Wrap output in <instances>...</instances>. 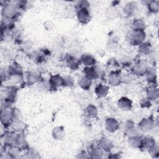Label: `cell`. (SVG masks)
<instances>
[{
	"label": "cell",
	"mask_w": 159,
	"mask_h": 159,
	"mask_svg": "<svg viewBox=\"0 0 159 159\" xmlns=\"http://www.w3.org/2000/svg\"><path fill=\"white\" fill-rule=\"evenodd\" d=\"M99 146L102 149L107 152H110L113 148L114 145L112 142L106 137H102L99 142Z\"/></svg>",
	"instance_id": "d4e9b609"
},
{
	"label": "cell",
	"mask_w": 159,
	"mask_h": 159,
	"mask_svg": "<svg viewBox=\"0 0 159 159\" xmlns=\"http://www.w3.org/2000/svg\"><path fill=\"white\" fill-rule=\"evenodd\" d=\"M98 114V109L93 104H89L84 111V115L86 117L93 119L97 117Z\"/></svg>",
	"instance_id": "5bb4252c"
},
{
	"label": "cell",
	"mask_w": 159,
	"mask_h": 159,
	"mask_svg": "<svg viewBox=\"0 0 159 159\" xmlns=\"http://www.w3.org/2000/svg\"><path fill=\"white\" fill-rule=\"evenodd\" d=\"M91 84H92V80L84 75L81 76L78 80L79 86L84 90L89 89V88H91Z\"/></svg>",
	"instance_id": "e0dca14e"
},
{
	"label": "cell",
	"mask_w": 159,
	"mask_h": 159,
	"mask_svg": "<svg viewBox=\"0 0 159 159\" xmlns=\"http://www.w3.org/2000/svg\"><path fill=\"white\" fill-rule=\"evenodd\" d=\"M17 91V89L14 86H9L5 88L4 103L6 104L5 107H9L14 102Z\"/></svg>",
	"instance_id": "3957f363"
},
{
	"label": "cell",
	"mask_w": 159,
	"mask_h": 159,
	"mask_svg": "<svg viewBox=\"0 0 159 159\" xmlns=\"http://www.w3.org/2000/svg\"><path fill=\"white\" fill-rule=\"evenodd\" d=\"M143 132H142L139 127H135V126L126 132L129 137H142L143 136Z\"/></svg>",
	"instance_id": "e575fe53"
},
{
	"label": "cell",
	"mask_w": 159,
	"mask_h": 159,
	"mask_svg": "<svg viewBox=\"0 0 159 159\" xmlns=\"http://www.w3.org/2000/svg\"><path fill=\"white\" fill-rule=\"evenodd\" d=\"M108 83L112 86H117L119 85L122 81L121 74L119 71H111L107 78Z\"/></svg>",
	"instance_id": "ba28073f"
},
{
	"label": "cell",
	"mask_w": 159,
	"mask_h": 159,
	"mask_svg": "<svg viewBox=\"0 0 159 159\" xmlns=\"http://www.w3.org/2000/svg\"><path fill=\"white\" fill-rule=\"evenodd\" d=\"M1 14L3 17L14 20L19 16V9L15 4H8L2 7Z\"/></svg>",
	"instance_id": "7a4b0ae2"
},
{
	"label": "cell",
	"mask_w": 159,
	"mask_h": 159,
	"mask_svg": "<svg viewBox=\"0 0 159 159\" xmlns=\"http://www.w3.org/2000/svg\"><path fill=\"white\" fill-rule=\"evenodd\" d=\"M142 137H129L128 143L132 147L137 148H142Z\"/></svg>",
	"instance_id": "4dcf8cb0"
},
{
	"label": "cell",
	"mask_w": 159,
	"mask_h": 159,
	"mask_svg": "<svg viewBox=\"0 0 159 159\" xmlns=\"http://www.w3.org/2000/svg\"><path fill=\"white\" fill-rule=\"evenodd\" d=\"M148 11L151 13H157L159 11V1H151L147 6Z\"/></svg>",
	"instance_id": "74e56055"
},
{
	"label": "cell",
	"mask_w": 159,
	"mask_h": 159,
	"mask_svg": "<svg viewBox=\"0 0 159 159\" xmlns=\"http://www.w3.org/2000/svg\"><path fill=\"white\" fill-rule=\"evenodd\" d=\"M22 48L25 52H29L32 48V44L29 41H26L22 45Z\"/></svg>",
	"instance_id": "f6af8a7d"
},
{
	"label": "cell",
	"mask_w": 159,
	"mask_h": 159,
	"mask_svg": "<svg viewBox=\"0 0 159 159\" xmlns=\"http://www.w3.org/2000/svg\"><path fill=\"white\" fill-rule=\"evenodd\" d=\"M145 75L149 83L155 84L157 81V72L156 70L153 67L147 68Z\"/></svg>",
	"instance_id": "7402d4cb"
},
{
	"label": "cell",
	"mask_w": 159,
	"mask_h": 159,
	"mask_svg": "<svg viewBox=\"0 0 159 159\" xmlns=\"http://www.w3.org/2000/svg\"><path fill=\"white\" fill-rule=\"evenodd\" d=\"M103 150L102 148L99 147H95L91 148L89 152V154L90 157L92 158H101L103 155Z\"/></svg>",
	"instance_id": "f1b7e54d"
},
{
	"label": "cell",
	"mask_w": 159,
	"mask_h": 159,
	"mask_svg": "<svg viewBox=\"0 0 159 159\" xmlns=\"http://www.w3.org/2000/svg\"><path fill=\"white\" fill-rule=\"evenodd\" d=\"M153 126H154V120L151 117L143 118L139 123V125H138V127L143 132L151 130L153 129Z\"/></svg>",
	"instance_id": "52a82bcc"
},
{
	"label": "cell",
	"mask_w": 159,
	"mask_h": 159,
	"mask_svg": "<svg viewBox=\"0 0 159 159\" xmlns=\"http://www.w3.org/2000/svg\"><path fill=\"white\" fill-rule=\"evenodd\" d=\"M20 149L16 145H11L9 147L7 150V154L10 158H16L17 155H19Z\"/></svg>",
	"instance_id": "d590c367"
},
{
	"label": "cell",
	"mask_w": 159,
	"mask_h": 159,
	"mask_svg": "<svg viewBox=\"0 0 159 159\" xmlns=\"http://www.w3.org/2000/svg\"><path fill=\"white\" fill-rule=\"evenodd\" d=\"M14 25V20L7 17H2L1 19V30H11Z\"/></svg>",
	"instance_id": "f546056e"
},
{
	"label": "cell",
	"mask_w": 159,
	"mask_h": 159,
	"mask_svg": "<svg viewBox=\"0 0 159 159\" xmlns=\"http://www.w3.org/2000/svg\"><path fill=\"white\" fill-rule=\"evenodd\" d=\"M142 147L146 149H149L155 145V140L150 136H145L142 138Z\"/></svg>",
	"instance_id": "1f68e13d"
},
{
	"label": "cell",
	"mask_w": 159,
	"mask_h": 159,
	"mask_svg": "<svg viewBox=\"0 0 159 159\" xmlns=\"http://www.w3.org/2000/svg\"><path fill=\"white\" fill-rule=\"evenodd\" d=\"M64 79V83H63V86L66 87H72L74 84V81L73 79L69 76H66L63 77Z\"/></svg>",
	"instance_id": "60d3db41"
},
{
	"label": "cell",
	"mask_w": 159,
	"mask_h": 159,
	"mask_svg": "<svg viewBox=\"0 0 159 159\" xmlns=\"http://www.w3.org/2000/svg\"><path fill=\"white\" fill-rule=\"evenodd\" d=\"M52 136L55 140H62L65 136V132L63 127H55L52 130Z\"/></svg>",
	"instance_id": "83f0119b"
},
{
	"label": "cell",
	"mask_w": 159,
	"mask_h": 159,
	"mask_svg": "<svg viewBox=\"0 0 159 159\" xmlns=\"http://www.w3.org/2000/svg\"><path fill=\"white\" fill-rule=\"evenodd\" d=\"M133 127H134V122L130 120H127L124 125V130L127 132V131H129L130 129H132Z\"/></svg>",
	"instance_id": "7bdbcfd3"
},
{
	"label": "cell",
	"mask_w": 159,
	"mask_h": 159,
	"mask_svg": "<svg viewBox=\"0 0 159 159\" xmlns=\"http://www.w3.org/2000/svg\"><path fill=\"white\" fill-rule=\"evenodd\" d=\"M0 120L1 124L7 127L12 122V108L9 107H5L1 110L0 113Z\"/></svg>",
	"instance_id": "277c9868"
},
{
	"label": "cell",
	"mask_w": 159,
	"mask_h": 159,
	"mask_svg": "<svg viewBox=\"0 0 159 159\" xmlns=\"http://www.w3.org/2000/svg\"><path fill=\"white\" fill-rule=\"evenodd\" d=\"M22 114L21 111L16 107L12 108V122L22 120Z\"/></svg>",
	"instance_id": "8d00e7d4"
},
{
	"label": "cell",
	"mask_w": 159,
	"mask_h": 159,
	"mask_svg": "<svg viewBox=\"0 0 159 159\" xmlns=\"http://www.w3.org/2000/svg\"><path fill=\"white\" fill-rule=\"evenodd\" d=\"M14 145L18 147L20 150H27L29 148L28 142L23 132H18L16 134Z\"/></svg>",
	"instance_id": "9c48e42d"
},
{
	"label": "cell",
	"mask_w": 159,
	"mask_h": 159,
	"mask_svg": "<svg viewBox=\"0 0 159 159\" xmlns=\"http://www.w3.org/2000/svg\"><path fill=\"white\" fill-rule=\"evenodd\" d=\"M139 51L143 55H149L152 52V46L149 42H145L139 45Z\"/></svg>",
	"instance_id": "484cf974"
},
{
	"label": "cell",
	"mask_w": 159,
	"mask_h": 159,
	"mask_svg": "<svg viewBox=\"0 0 159 159\" xmlns=\"http://www.w3.org/2000/svg\"><path fill=\"white\" fill-rule=\"evenodd\" d=\"M81 62L83 63L86 66H94L96 63L95 58L89 53H84L81 55L80 58Z\"/></svg>",
	"instance_id": "9a60e30c"
},
{
	"label": "cell",
	"mask_w": 159,
	"mask_h": 159,
	"mask_svg": "<svg viewBox=\"0 0 159 159\" xmlns=\"http://www.w3.org/2000/svg\"><path fill=\"white\" fill-rule=\"evenodd\" d=\"M148 152L150 153L151 156L152 157L157 158L159 156V148L158 145H156V144L148 149Z\"/></svg>",
	"instance_id": "ab89813d"
},
{
	"label": "cell",
	"mask_w": 159,
	"mask_h": 159,
	"mask_svg": "<svg viewBox=\"0 0 159 159\" xmlns=\"http://www.w3.org/2000/svg\"><path fill=\"white\" fill-rule=\"evenodd\" d=\"M37 84H38L37 87L40 90L47 91H50V89H52V88L48 80L47 81V80L42 79Z\"/></svg>",
	"instance_id": "836d02e7"
},
{
	"label": "cell",
	"mask_w": 159,
	"mask_h": 159,
	"mask_svg": "<svg viewBox=\"0 0 159 159\" xmlns=\"http://www.w3.org/2000/svg\"><path fill=\"white\" fill-rule=\"evenodd\" d=\"M9 77V75L7 73V69H1V82H3L4 81H6L7 78Z\"/></svg>",
	"instance_id": "ee69618b"
},
{
	"label": "cell",
	"mask_w": 159,
	"mask_h": 159,
	"mask_svg": "<svg viewBox=\"0 0 159 159\" xmlns=\"http://www.w3.org/2000/svg\"><path fill=\"white\" fill-rule=\"evenodd\" d=\"M117 106L121 110L128 111H130L132 107V102L127 97H122L117 101Z\"/></svg>",
	"instance_id": "8fae6325"
},
{
	"label": "cell",
	"mask_w": 159,
	"mask_h": 159,
	"mask_svg": "<svg viewBox=\"0 0 159 159\" xmlns=\"http://www.w3.org/2000/svg\"><path fill=\"white\" fill-rule=\"evenodd\" d=\"M12 128L16 132H24L27 128V125L22 120L14 122L12 124Z\"/></svg>",
	"instance_id": "d6a6232c"
},
{
	"label": "cell",
	"mask_w": 159,
	"mask_h": 159,
	"mask_svg": "<svg viewBox=\"0 0 159 159\" xmlns=\"http://www.w3.org/2000/svg\"><path fill=\"white\" fill-rule=\"evenodd\" d=\"M89 7H81L76 9V16L78 21L83 24H88L91 20V14L89 10Z\"/></svg>",
	"instance_id": "5b68a950"
},
{
	"label": "cell",
	"mask_w": 159,
	"mask_h": 159,
	"mask_svg": "<svg viewBox=\"0 0 159 159\" xmlns=\"http://www.w3.org/2000/svg\"><path fill=\"white\" fill-rule=\"evenodd\" d=\"M147 98L150 101L156 100L158 98L159 93L158 88L155 86H150L146 89Z\"/></svg>",
	"instance_id": "ac0fdd59"
},
{
	"label": "cell",
	"mask_w": 159,
	"mask_h": 159,
	"mask_svg": "<svg viewBox=\"0 0 159 159\" xmlns=\"http://www.w3.org/2000/svg\"><path fill=\"white\" fill-rule=\"evenodd\" d=\"M81 60L76 58L73 56H69L66 58V63L67 66L73 70H76L78 68L80 65L81 64Z\"/></svg>",
	"instance_id": "d6986e66"
},
{
	"label": "cell",
	"mask_w": 159,
	"mask_h": 159,
	"mask_svg": "<svg viewBox=\"0 0 159 159\" xmlns=\"http://www.w3.org/2000/svg\"><path fill=\"white\" fill-rule=\"evenodd\" d=\"M119 127V124L117 120L113 117H109L105 121V128L110 132H116Z\"/></svg>",
	"instance_id": "4fadbf2b"
},
{
	"label": "cell",
	"mask_w": 159,
	"mask_h": 159,
	"mask_svg": "<svg viewBox=\"0 0 159 159\" xmlns=\"http://www.w3.org/2000/svg\"><path fill=\"white\" fill-rule=\"evenodd\" d=\"M147 68L142 63H136L132 68V73L137 76H143L145 75Z\"/></svg>",
	"instance_id": "cb8c5ba5"
},
{
	"label": "cell",
	"mask_w": 159,
	"mask_h": 159,
	"mask_svg": "<svg viewBox=\"0 0 159 159\" xmlns=\"http://www.w3.org/2000/svg\"><path fill=\"white\" fill-rule=\"evenodd\" d=\"M16 134L13 132H6L3 135V142L5 145L11 146L14 145Z\"/></svg>",
	"instance_id": "603a6c76"
},
{
	"label": "cell",
	"mask_w": 159,
	"mask_h": 159,
	"mask_svg": "<svg viewBox=\"0 0 159 159\" xmlns=\"http://www.w3.org/2000/svg\"><path fill=\"white\" fill-rule=\"evenodd\" d=\"M26 155L29 158H39L40 155L39 152L34 148H29L26 152Z\"/></svg>",
	"instance_id": "f35d334b"
},
{
	"label": "cell",
	"mask_w": 159,
	"mask_h": 159,
	"mask_svg": "<svg viewBox=\"0 0 159 159\" xmlns=\"http://www.w3.org/2000/svg\"><path fill=\"white\" fill-rule=\"evenodd\" d=\"M131 29L132 30H144L145 23L141 19H135L132 22Z\"/></svg>",
	"instance_id": "4316f807"
},
{
	"label": "cell",
	"mask_w": 159,
	"mask_h": 159,
	"mask_svg": "<svg viewBox=\"0 0 159 159\" xmlns=\"http://www.w3.org/2000/svg\"><path fill=\"white\" fill-rule=\"evenodd\" d=\"M146 37L144 30H132L127 35V41L131 45H139L143 42Z\"/></svg>",
	"instance_id": "6da1fadb"
},
{
	"label": "cell",
	"mask_w": 159,
	"mask_h": 159,
	"mask_svg": "<svg viewBox=\"0 0 159 159\" xmlns=\"http://www.w3.org/2000/svg\"><path fill=\"white\" fill-rule=\"evenodd\" d=\"M42 80L40 72L31 71L27 74V82L29 84L32 85L35 83H38Z\"/></svg>",
	"instance_id": "2e32d148"
},
{
	"label": "cell",
	"mask_w": 159,
	"mask_h": 159,
	"mask_svg": "<svg viewBox=\"0 0 159 159\" xmlns=\"http://www.w3.org/2000/svg\"><path fill=\"white\" fill-rule=\"evenodd\" d=\"M124 13L128 16H131L135 14L137 11V4L135 2L132 1L127 2L124 7Z\"/></svg>",
	"instance_id": "44dd1931"
},
{
	"label": "cell",
	"mask_w": 159,
	"mask_h": 159,
	"mask_svg": "<svg viewBox=\"0 0 159 159\" xmlns=\"http://www.w3.org/2000/svg\"><path fill=\"white\" fill-rule=\"evenodd\" d=\"M83 73L84 75L87 76L91 80H94L99 78L101 75H102L103 71L97 66H86L83 69Z\"/></svg>",
	"instance_id": "8992f818"
},
{
	"label": "cell",
	"mask_w": 159,
	"mask_h": 159,
	"mask_svg": "<svg viewBox=\"0 0 159 159\" xmlns=\"http://www.w3.org/2000/svg\"><path fill=\"white\" fill-rule=\"evenodd\" d=\"M108 91L109 88L107 86L99 84L94 89V93L98 98H103L107 96Z\"/></svg>",
	"instance_id": "ffe728a7"
},
{
	"label": "cell",
	"mask_w": 159,
	"mask_h": 159,
	"mask_svg": "<svg viewBox=\"0 0 159 159\" xmlns=\"http://www.w3.org/2000/svg\"><path fill=\"white\" fill-rule=\"evenodd\" d=\"M140 105L142 108H149L152 106L151 101L146 97L141 99L140 101Z\"/></svg>",
	"instance_id": "b9f144b4"
},
{
	"label": "cell",
	"mask_w": 159,
	"mask_h": 159,
	"mask_svg": "<svg viewBox=\"0 0 159 159\" xmlns=\"http://www.w3.org/2000/svg\"><path fill=\"white\" fill-rule=\"evenodd\" d=\"M49 82L52 88V89H55L60 86H63L64 79L63 77L58 74L51 75L49 78Z\"/></svg>",
	"instance_id": "30bf717a"
},
{
	"label": "cell",
	"mask_w": 159,
	"mask_h": 159,
	"mask_svg": "<svg viewBox=\"0 0 159 159\" xmlns=\"http://www.w3.org/2000/svg\"><path fill=\"white\" fill-rule=\"evenodd\" d=\"M7 71L9 78L12 76H22V68L20 65L17 63H14L10 65L7 68Z\"/></svg>",
	"instance_id": "7c38bea8"
}]
</instances>
